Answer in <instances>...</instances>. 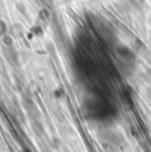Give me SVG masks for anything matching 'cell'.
<instances>
[{"instance_id": "cell-1", "label": "cell", "mask_w": 151, "mask_h": 152, "mask_svg": "<svg viewBox=\"0 0 151 152\" xmlns=\"http://www.w3.org/2000/svg\"><path fill=\"white\" fill-rule=\"evenodd\" d=\"M4 43H5L6 45H10L12 44V39L10 37H4Z\"/></svg>"}]
</instances>
